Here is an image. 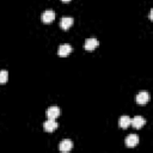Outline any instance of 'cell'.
<instances>
[{
    "label": "cell",
    "instance_id": "6da1fadb",
    "mask_svg": "<svg viewBox=\"0 0 153 153\" xmlns=\"http://www.w3.org/2000/svg\"><path fill=\"white\" fill-rule=\"evenodd\" d=\"M60 114H61V110H60V108L56 106V105H53V106L48 108L47 111H45L47 118H51V120H56V118L60 116Z\"/></svg>",
    "mask_w": 153,
    "mask_h": 153
},
{
    "label": "cell",
    "instance_id": "7a4b0ae2",
    "mask_svg": "<svg viewBox=\"0 0 153 153\" xmlns=\"http://www.w3.org/2000/svg\"><path fill=\"white\" fill-rule=\"evenodd\" d=\"M57 127H59L57 122H56L55 120H51V118H48V120L43 123V129H44V131H47V133L54 131Z\"/></svg>",
    "mask_w": 153,
    "mask_h": 153
},
{
    "label": "cell",
    "instance_id": "3957f363",
    "mask_svg": "<svg viewBox=\"0 0 153 153\" xmlns=\"http://www.w3.org/2000/svg\"><path fill=\"white\" fill-rule=\"evenodd\" d=\"M98 45H99L98 39L94 38V37H91V38H88V39L85 42L84 48H85V50H87V51H92V50H94Z\"/></svg>",
    "mask_w": 153,
    "mask_h": 153
},
{
    "label": "cell",
    "instance_id": "277c9868",
    "mask_svg": "<svg viewBox=\"0 0 153 153\" xmlns=\"http://www.w3.org/2000/svg\"><path fill=\"white\" fill-rule=\"evenodd\" d=\"M41 19H42L43 23L49 24V23H51V22L55 19V12L51 11V10H47V11H44V12L42 13Z\"/></svg>",
    "mask_w": 153,
    "mask_h": 153
},
{
    "label": "cell",
    "instance_id": "5b68a950",
    "mask_svg": "<svg viewBox=\"0 0 153 153\" xmlns=\"http://www.w3.org/2000/svg\"><path fill=\"white\" fill-rule=\"evenodd\" d=\"M130 124L135 128V129H140L146 124V120L141 116H135L134 118H130Z\"/></svg>",
    "mask_w": 153,
    "mask_h": 153
},
{
    "label": "cell",
    "instance_id": "8992f818",
    "mask_svg": "<svg viewBox=\"0 0 153 153\" xmlns=\"http://www.w3.org/2000/svg\"><path fill=\"white\" fill-rule=\"evenodd\" d=\"M148 100H149V93H148V92L141 91V92L137 93V96H136V103H137V104L145 105Z\"/></svg>",
    "mask_w": 153,
    "mask_h": 153
},
{
    "label": "cell",
    "instance_id": "52a82bcc",
    "mask_svg": "<svg viewBox=\"0 0 153 153\" xmlns=\"http://www.w3.org/2000/svg\"><path fill=\"white\" fill-rule=\"evenodd\" d=\"M59 148H60L61 152L67 153V152H69V151L73 148V142H72L71 140H68V139H65V140H62V141L60 142Z\"/></svg>",
    "mask_w": 153,
    "mask_h": 153
},
{
    "label": "cell",
    "instance_id": "ba28073f",
    "mask_svg": "<svg viewBox=\"0 0 153 153\" xmlns=\"http://www.w3.org/2000/svg\"><path fill=\"white\" fill-rule=\"evenodd\" d=\"M139 143V136L135 134H130L126 139V146L127 147H135Z\"/></svg>",
    "mask_w": 153,
    "mask_h": 153
},
{
    "label": "cell",
    "instance_id": "9c48e42d",
    "mask_svg": "<svg viewBox=\"0 0 153 153\" xmlns=\"http://www.w3.org/2000/svg\"><path fill=\"white\" fill-rule=\"evenodd\" d=\"M73 23H74L73 18H71V17H63L61 19V22H60V27L62 30H68L73 25Z\"/></svg>",
    "mask_w": 153,
    "mask_h": 153
},
{
    "label": "cell",
    "instance_id": "30bf717a",
    "mask_svg": "<svg viewBox=\"0 0 153 153\" xmlns=\"http://www.w3.org/2000/svg\"><path fill=\"white\" fill-rule=\"evenodd\" d=\"M71 51H72V47H71L69 44H61V45L59 47L57 54H59L60 56H67V55L71 54Z\"/></svg>",
    "mask_w": 153,
    "mask_h": 153
},
{
    "label": "cell",
    "instance_id": "8fae6325",
    "mask_svg": "<svg viewBox=\"0 0 153 153\" xmlns=\"http://www.w3.org/2000/svg\"><path fill=\"white\" fill-rule=\"evenodd\" d=\"M118 126L122 129H127L130 126V117L129 116H121L120 121H118Z\"/></svg>",
    "mask_w": 153,
    "mask_h": 153
},
{
    "label": "cell",
    "instance_id": "7c38bea8",
    "mask_svg": "<svg viewBox=\"0 0 153 153\" xmlns=\"http://www.w3.org/2000/svg\"><path fill=\"white\" fill-rule=\"evenodd\" d=\"M8 80V73L7 71H0V84H5Z\"/></svg>",
    "mask_w": 153,
    "mask_h": 153
},
{
    "label": "cell",
    "instance_id": "4fadbf2b",
    "mask_svg": "<svg viewBox=\"0 0 153 153\" xmlns=\"http://www.w3.org/2000/svg\"><path fill=\"white\" fill-rule=\"evenodd\" d=\"M149 19L153 20V10H151V13H149Z\"/></svg>",
    "mask_w": 153,
    "mask_h": 153
},
{
    "label": "cell",
    "instance_id": "5bb4252c",
    "mask_svg": "<svg viewBox=\"0 0 153 153\" xmlns=\"http://www.w3.org/2000/svg\"><path fill=\"white\" fill-rule=\"evenodd\" d=\"M61 1H62V2H69L71 0H61Z\"/></svg>",
    "mask_w": 153,
    "mask_h": 153
}]
</instances>
